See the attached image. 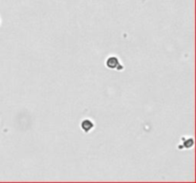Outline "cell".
Instances as JSON below:
<instances>
[{"mask_svg": "<svg viewBox=\"0 0 196 183\" xmlns=\"http://www.w3.org/2000/svg\"><path fill=\"white\" fill-rule=\"evenodd\" d=\"M119 65V60L117 57H109L106 61V66L109 69H115Z\"/></svg>", "mask_w": 196, "mask_h": 183, "instance_id": "6da1fadb", "label": "cell"}, {"mask_svg": "<svg viewBox=\"0 0 196 183\" xmlns=\"http://www.w3.org/2000/svg\"><path fill=\"white\" fill-rule=\"evenodd\" d=\"M94 127V124H93V122L91 121V120H89V119H85V120H83V121L81 122V128H82V130L84 131V132H89L91 129H92Z\"/></svg>", "mask_w": 196, "mask_h": 183, "instance_id": "7a4b0ae2", "label": "cell"}, {"mask_svg": "<svg viewBox=\"0 0 196 183\" xmlns=\"http://www.w3.org/2000/svg\"><path fill=\"white\" fill-rule=\"evenodd\" d=\"M193 145V140L191 139V138H189V139H187L186 142L184 143V146L186 147V148H190L191 146Z\"/></svg>", "mask_w": 196, "mask_h": 183, "instance_id": "3957f363", "label": "cell"}]
</instances>
